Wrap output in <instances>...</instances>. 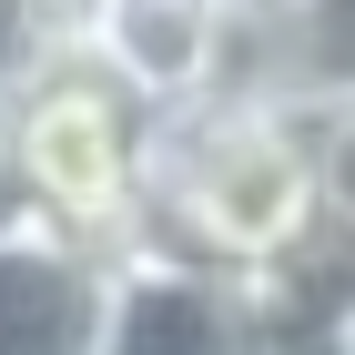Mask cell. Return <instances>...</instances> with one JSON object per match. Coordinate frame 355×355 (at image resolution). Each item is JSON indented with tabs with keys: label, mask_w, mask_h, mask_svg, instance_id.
<instances>
[{
	"label": "cell",
	"mask_w": 355,
	"mask_h": 355,
	"mask_svg": "<svg viewBox=\"0 0 355 355\" xmlns=\"http://www.w3.org/2000/svg\"><path fill=\"white\" fill-rule=\"evenodd\" d=\"M112 295V254L82 234L10 214L0 223V355H92Z\"/></svg>",
	"instance_id": "cell-4"
},
{
	"label": "cell",
	"mask_w": 355,
	"mask_h": 355,
	"mask_svg": "<svg viewBox=\"0 0 355 355\" xmlns=\"http://www.w3.org/2000/svg\"><path fill=\"white\" fill-rule=\"evenodd\" d=\"M355 112L295 102H173L142 122V203L122 254H163L234 284L264 315L284 295H325L355 264Z\"/></svg>",
	"instance_id": "cell-1"
},
{
	"label": "cell",
	"mask_w": 355,
	"mask_h": 355,
	"mask_svg": "<svg viewBox=\"0 0 355 355\" xmlns=\"http://www.w3.org/2000/svg\"><path fill=\"white\" fill-rule=\"evenodd\" d=\"M10 214H21V203H10V173H0V223H10Z\"/></svg>",
	"instance_id": "cell-7"
},
{
	"label": "cell",
	"mask_w": 355,
	"mask_h": 355,
	"mask_svg": "<svg viewBox=\"0 0 355 355\" xmlns=\"http://www.w3.org/2000/svg\"><path fill=\"white\" fill-rule=\"evenodd\" d=\"M92 355H254V304L163 254H112Z\"/></svg>",
	"instance_id": "cell-5"
},
{
	"label": "cell",
	"mask_w": 355,
	"mask_h": 355,
	"mask_svg": "<svg viewBox=\"0 0 355 355\" xmlns=\"http://www.w3.org/2000/svg\"><path fill=\"white\" fill-rule=\"evenodd\" d=\"M71 61H92L142 112L203 102L223 61V0H71Z\"/></svg>",
	"instance_id": "cell-3"
},
{
	"label": "cell",
	"mask_w": 355,
	"mask_h": 355,
	"mask_svg": "<svg viewBox=\"0 0 355 355\" xmlns=\"http://www.w3.org/2000/svg\"><path fill=\"white\" fill-rule=\"evenodd\" d=\"M71 41V0H0V102Z\"/></svg>",
	"instance_id": "cell-6"
},
{
	"label": "cell",
	"mask_w": 355,
	"mask_h": 355,
	"mask_svg": "<svg viewBox=\"0 0 355 355\" xmlns=\"http://www.w3.org/2000/svg\"><path fill=\"white\" fill-rule=\"evenodd\" d=\"M142 122L153 112L132 92H112L92 61L51 51L10 102H0V173L10 203L51 234L122 254L132 244V203H142Z\"/></svg>",
	"instance_id": "cell-2"
}]
</instances>
